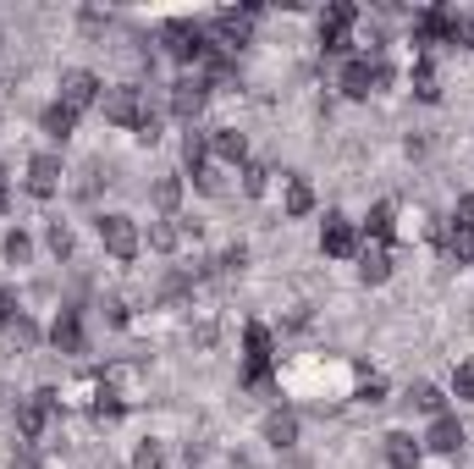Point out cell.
I'll return each mask as SVG.
<instances>
[{
    "label": "cell",
    "mask_w": 474,
    "mask_h": 469,
    "mask_svg": "<svg viewBox=\"0 0 474 469\" xmlns=\"http://www.w3.org/2000/svg\"><path fill=\"white\" fill-rule=\"evenodd\" d=\"M12 469H39V453H34V448H22V453H12Z\"/></svg>",
    "instance_id": "obj_37"
},
{
    "label": "cell",
    "mask_w": 474,
    "mask_h": 469,
    "mask_svg": "<svg viewBox=\"0 0 474 469\" xmlns=\"http://www.w3.org/2000/svg\"><path fill=\"white\" fill-rule=\"evenodd\" d=\"M105 121H116V128H144L149 111L138 100V88H111L105 94Z\"/></svg>",
    "instance_id": "obj_5"
},
{
    "label": "cell",
    "mask_w": 474,
    "mask_h": 469,
    "mask_svg": "<svg viewBox=\"0 0 474 469\" xmlns=\"http://www.w3.org/2000/svg\"><path fill=\"white\" fill-rule=\"evenodd\" d=\"M94 100H100V78L94 72H67L61 78V105L67 111H88Z\"/></svg>",
    "instance_id": "obj_7"
},
{
    "label": "cell",
    "mask_w": 474,
    "mask_h": 469,
    "mask_svg": "<svg viewBox=\"0 0 474 469\" xmlns=\"http://www.w3.org/2000/svg\"><path fill=\"white\" fill-rule=\"evenodd\" d=\"M387 61H347L342 67V94H353V100H364V94L375 88H387Z\"/></svg>",
    "instance_id": "obj_3"
},
{
    "label": "cell",
    "mask_w": 474,
    "mask_h": 469,
    "mask_svg": "<svg viewBox=\"0 0 474 469\" xmlns=\"http://www.w3.org/2000/svg\"><path fill=\"white\" fill-rule=\"evenodd\" d=\"M161 39H166V50L177 55V61H204V28L199 22H187V17H177V22H166L161 28Z\"/></svg>",
    "instance_id": "obj_1"
},
{
    "label": "cell",
    "mask_w": 474,
    "mask_h": 469,
    "mask_svg": "<svg viewBox=\"0 0 474 469\" xmlns=\"http://www.w3.org/2000/svg\"><path fill=\"white\" fill-rule=\"evenodd\" d=\"M199 111H204V83H199V78H182V83L171 88V116L194 121Z\"/></svg>",
    "instance_id": "obj_11"
},
{
    "label": "cell",
    "mask_w": 474,
    "mask_h": 469,
    "mask_svg": "<svg viewBox=\"0 0 474 469\" xmlns=\"http://www.w3.org/2000/svg\"><path fill=\"white\" fill-rule=\"evenodd\" d=\"M265 166H243V188H248V194H265Z\"/></svg>",
    "instance_id": "obj_33"
},
{
    "label": "cell",
    "mask_w": 474,
    "mask_h": 469,
    "mask_svg": "<svg viewBox=\"0 0 474 469\" xmlns=\"http://www.w3.org/2000/svg\"><path fill=\"white\" fill-rule=\"evenodd\" d=\"M359 276L370 281V288H381V281L392 276V255H387V248H364V265H359Z\"/></svg>",
    "instance_id": "obj_18"
},
{
    "label": "cell",
    "mask_w": 474,
    "mask_h": 469,
    "mask_svg": "<svg viewBox=\"0 0 474 469\" xmlns=\"http://www.w3.org/2000/svg\"><path fill=\"white\" fill-rule=\"evenodd\" d=\"M72 128H78V111H67V105L55 100V105L45 111V133H50V138H72Z\"/></svg>",
    "instance_id": "obj_19"
},
{
    "label": "cell",
    "mask_w": 474,
    "mask_h": 469,
    "mask_svg": "<svg viewBox=\"0 0 474 469\" xmlns=\"http://www.w3.org/2000/svg\"><path fill=\"white\" fill-rule=\"evenodd\" d=\"M414 94L425 105H436L441 100V88H436V67H430V55H420V67H414Z\"/></svg>",
    "instance_id": "obj_21"
},
{
    "label": "cell",
    "mask_w": 474,
    "mask_h": 469,
    "mask_svg": "<svg viewBox=\"0 0 474 469\" xmlns=\"http://www.w3.org/2000/svg\"><path fill=\"white\" fill-rule=\"evenodd\" d=\"M453 392L458 398H474V364H458L453 370Z\"/></svg>",
    "instance_id": "obj_29"
},
{
    "label": "cell",
    "mask_w": 474,
    "mask_h": 469,
    "mask_svg": "<svg viewBox=\"0 0 474 469\" xmlns=\"http://www.w3.org/2000/svg\"><path fill=\"white\" fill-rule=\"evenodd\" d=\"M425 442H430L436 453H458V448H463V425H458L453 415H436V425H430Z\"/></svg>",
    "instance_id": "obj_16"
},
{
    "label": "cell",
    "mask_w": 474,
    "mask_h": 469,
    "mask_svg": "<svg viewBox=\"0 0 474 469\" xmlns=\"http://www.w3.org/2000/svg\"><path fill=\"white\" fill-rule=\"evenodd\" d=\"M177 199H182V182H177V177H161V182H154V205H161V210H177Z\"/></svg>",
    "instance_id": "obj_25"
},
{
    "label": "cell",
    "mask_w": 474,
    "mask_h": 469,
    "mask_svg": "<svg viewBox=\"0 0 474 469\" xmlns=\"http://www.w3.org/2000/svg\"><path fill=\"white\" fill-rule=\"evenodd\" d=\"M392 215H397L392 205H375V210H370V222H364L370 238H381V243H387V238H392Z\"/></svg>",
    "instance_id": "obj_24"
},
{
    "label": "cell",
    "mask_w": 474,
    "mask_h": 469,
    "mask_svg": "<svg viewBox=\"0 0 474 469\" xmlns=\"http://www.w3.org/2000/svg\"><path fill=\"white\" fill-rule=\"evenodd\" d=\"M220 265H227V271H243V265H248V248H243V243L227 248V255H220Z\"/></svg>",
    "instance_id": "obj_36"
},
{
    "label": "cell",
    "mask_w": 474,
    "mask_h": 469,
    "mask_svg": "<svg viewBox=\"0 0 474 469\" xmlns=\"http://www.w3.org/2000/svg\"><path fill=\"white\" fill-rule=\"evenodd\" d=\"M436 39H463V17H453L447 6H430L414 17V45H436Z\"/></svg>",
    "instance_id": "obj_2"
},
{
    "label": "cell",
    "mask_w": 474,
    "mask_h": 469,
    "mask_svg": "<svg viewBox=\"0 0 474 469\" xmlns=\"http://www.w3.org/2000/svg\"><path fill=\"white\" fill-rule=\"evenodd\" d=\"M320 248L326 255H353V222H347V215H326V232H320Z\"/></svg>",
    "instance_id": "obj_12"
},
{
    "label": "cell",
    "mask_w": 474,
    "mask_h": 469,
    "mask_svg": "<svg viewBox=\"0 0 474 469\" xmlns=\"http://www.w3.org/2000/svg\"><path fill=\"white\" fill-rule=\"evenodd\" d=\"M243 348H248V381H265V375H270V331L265 326H248Z\"/></svg>",
    "instance_id": "obj_9"
},
{
    "label": "cell",
    "mask_w": 474,
    "mask_h": 469,
    "mask_svg": "<svg viewBox=\"0 0 474 469\" xmlns=\"http://www.w3.org/2000/svg\"><path fill=\"white\" fill-rule=\"evenodd\" d=\"M0 326H17V298H12V288H0Z\"/></svg>",
    "instance_id": "obj_32"
},
{
    "label": "cell",
    "mask_w": 474,
    "mask_h": 469,
    "mask_svg": "<svg viewBox=\"0 0 474 469\" xmlns=\"http://www.w3.org/2000/svg\"><path fill=\"white\" fill-rule=\"evenodd\" d=\"M28 255H34V243H28V232H6V260H12V265H22Z\"/></svg>",
    "instance_id": "obj_26"
},
{
    "label": "cell",
    "mask_w": 474,
    "mask_h": 469,
    "mask_svg": "<svg viewBox=\"0 0 474 469\" xmlns=\"http://www.w3.org/2000/svg\"><path fill=\"white\" fill-rule=\"evenodd\" d=\"M166 458H161V442H138V453H133V469H161Z\"/></svg>",
    "instance_id": "obj_27"
},
{
    "label": "cell",
    "mask_w": 474,
    "mask_h": 469,
    "mask_svg": "<svg viewBox=\"0 0 474 469\" xmlns=\"http://www.w3.org/2000/svg\"><path fill=\"white\" fill-rule=\"evenodd\" d=\"M248 28H254V12H220L215 17V39L227 50H237V45H248Z\"/></svg>",
    "instance_id": "obj_10"
},
{
    "label": "cell",
    "mask_w": 474,
    "mask_h": 469,
    "mask_svg": "<svg viewBox=\"0 0 474 469\" xmlns=\"http://www.w3.org/2000/svg\"><path fill=\"white\" fill-rule=\"evenodd\" d=\"M314 210V188L304 177H287V215H309Z\"/></svg>",
    "instance_id": "obj_22"
},
{
    "label": "cell",
    "mask_w": 474,
    "mask_h": 469,
    "mask_svg": "<svg viewBox=\"0 0 474 469\" xmlns=\"http://www.w3.org/2000/svg\"><path fill=\"white\" fill-rule=\"evenodd\" d=\"M441 403H447V398H441L436 387H414V409H425V415H441Z\"/></svg>",
    "instance_id": "obj_28"
},
{
    "label": "cell",
    "mask_w": 474,
    "mask_h": 469,
    "mask_svg": "<svg viewBox=\"0 0 474 469\" xmlns=\"http://www.w3.org/2000/svg\"><path fill=\"white\" fill-rule=\"evenodd\" d=\"M265 436H270V448H293L298 442V420L293 415H270L265 420Z\"/></svg>",
    "instance_id": "obj_20"
},
{
    "label": "cell",
    "mask_w": 474,
    "mask_h": 469,
    "mask_svg": "<svg viewBox=\"0 0 474 469\" xmlns=\"http://www.w3.org/2000/svg\"><path fill=\"white\" fill-rule=\"evenodd\" d=\"M50 403H55V392H34L17 409V425H22V436H39L45 431V420H50Z\"/></svg>",
    "instance_id": "obj_13"
},
{
    "label": "cell",
    "mask_w": 474,
    "mask_h": 469,
    "mask_svg": "<svg viewBox=\"0 0 474 469\" xmlns=\"http://www.w3.org/2000/svg\"><path fill=\"white\" fill-rule=\"evenodd\" d=\"M463 39H469V45H474V17H469V22H463Z\"/></svg>",
    "instance_id": "obj_38"
},
{
    "label": "cell",
    "mask_w": 474,
    "mask_h": 469,
    "mask_svg": "<svg viewBox=\"0 0 474 469\" xmlns=\"http://www.w3.org/2000/svg\"><path fill=\"white\" fill-rule=\"evenodd\" d=\"M50 248H55L61 260H67V255H72V227H61V222H55V227H50Z\"/></svg>",
    "instance_id": "obj_30"
},
{
    "label": "cell",
    "mask_w": 474,
    "mask_h": 469,
    "mask_svg": "<svg viewBox=\"0 0 474 469\" xmlns=\"http://www.w3.org/2000/svg\"><path fill=\"white\" fill-rule=\"evenodd\" d=\"M100 243L116 260H133L138 255V227L128 222V215H100Z\"/></svg>",
    "instance_id": "obj_6"
},
{
    "label": "cell",
    "mask_w": 474,
    "mask_h": 469,
    "mask_svg": "<svg viewBox=\"0 0 474 469\" xmlns=\"http://www.w3.org/2000/svg\"><path fill=\"white\" fill-rule=\"evenodd\" d=\"M94 415H100V420H116V415H121V403H116L111 392H100V398H94Z\"/></svg>",
    "instance_id": "obj_34"
},
{
    "label": "cell",
    "mask_w": 474,
    "mask_h": 469,
    "mask_svg": "<svg viewBox=\"0 0 474 469\" xmlns=\"http://www.w3.org/2000/svg\"><path fill=\"white\" fill-rule=\"evenodd\" d=\"M453 222L474 232V194H463V199H458V215H453Z\"/></svg>",
    "instance_id": "obj_35"
},
{
    "label": "cell",
    "mask_w": 474,
    "mask_h": 469,
    "mask_svg": "<svg viewBox=\"0 0 474 469\" xmlns=\"http://www.w3.org/2000/svg\"><path fill=\"white\" fill-rule=\"evenodd\" d=\"M359 22V6H347V0H337V6H326V17H320V45H326V55H342L347 50V28Z\"/></svg>",
    "instance_id": "obj_4"
},
{
    "label": "cell",
    "mask_w": 474,
    "mask_h": 469,
    "mask_svg": "<svg viewBox=\"0 0 474 469\" xmlns=\"http://www.w3.org/2000/svg\"><path fill=\"white\" fill-rule=\"evenodd\" d=\"M420 458H425V453H420L414 436H403V431L387 436V464H392V469H420Z\"/></svg>",
    "instance_id": "obj_15"
},
{
    "label": "cell",
    "mask_w": 474,
    "mask_h": 469,
    "mask_svg": "<svg viewBox=\"0 0 474 469\" xmlns=\"http://www.w3.org/2000/svg\"><path fill=\"white\" fill-rule=\"evenodd\" d=\"M210 149H215L227 166H243V161H248V138H243L237 128H220V133H210Z\"/></svg>",
    "instance_id": "obj_14"
},
{
    "label": "cell",
    "mask_w": 474,
    "mask_h": 469,
    "mask_svg": "<svg viewBox=\"0 0 474 469\" xmlns=\"http://www.w3.org/2000/svg\"><path fill=\"white\" fill-rule=\"evenodd\" d=\"M55 188H61V161H55V155H34V161H28V194L50 199Z\"/></svg>",
    "instance_id": "obj_8"
},
{
    "label": "cell",
    "mask_w": 474,
    "mask_h": 469,
    "mask_svg": "<svg viewBox=\"0 0 474 469\" xmlns=\"http://www.w3.org/2000/svg\"><path fill=\"white\" fill-rule=\"evenodd\" d=\"M447 255H453L458 265H474V232H469V227H453V232H447Z\"/></svg>",
    "instance_id": "obj_23"
},
{
    "label": "cell",
    "mask_w": 474,
    "mask_h": 469,
    "mask_svg": "<svg viewBox=\"0 0 474 469\" xmlns=\"http://www.w3.org/2000/svg\"><path fill=\"white\" fill-rule=\"evenodd\" d=\"M149 243H154V248H171V243H177V227H171V222H154V227H149Z\"/></svg>",
    "instance_id": "obj_31"
},
{
    "label": "cell",
    "mask_w": 474,
    "mask_h": 469,
    "mask_svg": "<svg viewBox=\"0 0 474 469\" xmlns=\"http://www.w3.org/2000/svg\"><path fill=\"white\" fill-rule=\"evenodd\" d=\"M50 337H55V348H61V354H78V348H83L78 309H61V321H55V331H50Z\"/></svg>",
    "instance_id": "obj_17"
}]
</instances>
